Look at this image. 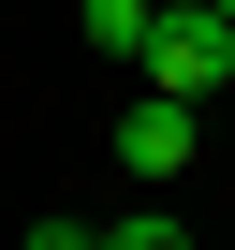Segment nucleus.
<instances>
[{"instance_id": "39448f33", "label": "nucleus", "mask_w": 235, "mask_h": 250, "mask_svg": "<svg viewBox=\"0 0 235 250\" xmlns=\"http://www.w3.org/2000/svg\"><path fill=\"white\" fill-rule=\"evenodd\" d=\"M15 250H88V221H30V235H15Z\"/></svg>"}, {"instance_id": "f03ea898", "label": "nucleus", "mask_w": 235, "mask_h": 250, "mask_svg": "<svg viewBox=\"0 0 235 250\" xmlns=\"http://www.w3.org/2000/svg\"><path fill=\"white\" fill-rule=\"evenodd\" d=\"M191 147H206V103H162V88H147L133 118H118V162H133L147 191H176V177H191Z\"/></svg>"}, {"instance_id": "f257e3e1", "label": "nucleus", "mask_w": 235, "mask_h": 250, "mask_svg": "<svg viewBox=\"0 0 235 250\" xmlns=\"http://www.w3.org/2000/svg\"><path fill=\"white\" fill-rule=\"evenodd\" d=\"M133 74L162 88V103H220V74H235V15H147V44H133Z\"/></svg>"}, {"instance_id": "20e7f679", "label": "nucleus", "mask_w": 235, "mask_h": 250, "mask_svg": "<svg viewBox=\"0 0 235 250\" xmlns=\"http://www.w3.org/2000/svg\"><path fill=\"white\" fill-rule=\"evenodd\" d=\"M88 44H103V59H133V44H147V0H88Z\"/></svg>"}, {"instance_id": "7ed1b4c3", "label": "nucleus", "mask_w": 235, "mask_h": 250, "mask_svg": "<svg viewBox=\"0 0 235 250\" xmlns=\"http://www.w3.org/2000/svg\"><path fill=\"white\" fill-rule=\"evenodd\" d=\"M88 250H191V221H176V206H133V221H103Z\"/></svg>"}, {"instance_id": "423d86ee", "label": "nucleus", "mask_w": 235, "mask_h": 250, "mask_svg": "<svg viewBox=\"0 0 235 250\" xmlns=\"http://www.w3.org/2000/svg\"><path fill=\"white\" fill-rule=\"evenodd\" d=\"M147 15H191V0H147ZM206 15H235V0H206Z\"/></svg>"}]
</instances>
